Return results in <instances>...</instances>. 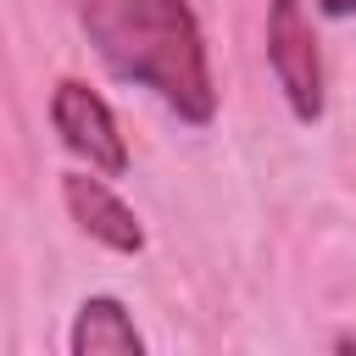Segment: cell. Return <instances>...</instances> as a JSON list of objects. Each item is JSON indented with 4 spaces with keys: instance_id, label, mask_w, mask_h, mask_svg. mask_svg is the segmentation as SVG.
I'll return each instance as SVG.
<instances>
[{
    "instance_id": "1",
    "label": "cell",
    "mask_w": 356,
    "mask_h": 356,
    "mask_svg": "<svg viewBox=\"0 0 356 356\" xmlns=\"http://www.w3.org/2000/svg\"><path fill=\"white\" fill-rule=\"evenodd\" d=\"M78 17L89 44L122 83L150 89L167 111H178L195 128L217 117L206 33L189 0H83Z\"/></svg>"
},
{
    "instance_id": "2",
    "label": "cell",
    "mask_w": 356,
    "mask_h": 356,
    "mask_svg": "<svg viewBox=\"0 0 356 356\" xmlns=\"http://www.w3.org/2000/svg\"><path fill=\"white\" fill-rule=\"evenodd\" d=\"M267 67L295 122H323V56L300 0H267Z\"/></svg>"
},
{
    "instance_id": "3",
    "label": "cell",
    "mask_w": 356,
    "mask_h": 356,
    "mask_svg": "<svg viewBox=\"0 0 356 356\" xmlns=\"http://www.w3.org/2000/svg\"><path fill=\"white\" fill-rule=\"evenodd\" d=\"M50 128L89 172H100V178H122L128 172V139L117 128V111L83 78H61L50 89Z\"/></svg>"
},
{
    "instance_id": "4",
    "label": "cell",
    "mask_w": 356,
    "mask_h": 356,
    "mask_svg": "<svg viewBox=\"0 0 356 356\" xmlns=\"http://www.w3.org/2000/svg\"><path fill=\"white\" fill-rule=\"evenodd\" d=\"M61 200H67V217L106 250L117 256H139L145 250V228L134 217V206L111 189V178L100 172H61Z\"/></svg>"
},
{
    "instance_id": "5",
    "label": "cell",
    "mask_w": 356,
    "mask_h": 356,
    "mask_svg": "<svg viewBox=\"0 0 356 356\" xmlns=\"http://www.w3.org/2000/svg\"><path fill=\"white\" fill-rule=\"evenodd\" d=\"M67 350L72 356H139L145 334L134 328V312L117 295H83L72 334H67Z\"/></svg>"
},
{
    "instance_id": "6",
    "label": "cell",
    "mask_w": 356,
    "mask_h": 356,
    "mask_svg": "<svg viewBox=\"0 0 356 356\" xmlns=\"http://www.w3.org/2000/svg\"><path fill=\"white\" fill-rule=\"evenodd\" d=\"M323 17H356V0H317Z\"/></svg>"
}]
</instances>
